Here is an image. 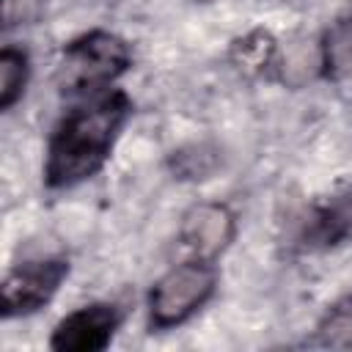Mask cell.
<instances>
[{
	"instance_id": "5b68a950",
	"label": "cell",
	"mask_w": 352,
	"mask_h": 352,
	"mask_svg": "<svg viewBox=\"0 0 352 352\" xmlns=\"http://www.w3.org/2000/svg\"><path fill=\"white\" fill-rule=\"evenodd\" d=\"M121 324V311L113 302H91L72 314H66L52 336L50 346L58 352H99L110 346L116 330Z\"/></svg>"
},
{
	"instance_id": "3957f363",
	"label": "cell",
	"mask_w": 352,
	"mask_h": 352,
	"mask_svg": "<svg viewBox=\"0 0 352 352\" xmlns=\"http://www.w3.org/2000/svg\"><path fill=\"white\" fill-rule=\"evenodd\" d=\"M217 270L214 261L190 258L170 267L148 292V324L151 330H170L187 322L214 294Z\"/></svg>"
},
{
	"instance_id": "30bf717a",
	"label": "cell",
	"mask_w": 352,
	"mask_h": 352,
	"mask_svg": "<svg viewBox=\"0 0 352 352\" xmlns=\"http://www.w3.org/2000/svg\"><path fill=\"white\" fill-rule=\"evenodd\" d=\"M30 77V60L28 52L19 47H3L0 52V110H11L19 96L25 94Z\"/></svg>"
},
{
	"instance_id": "9c48e42d",
	"label": "cell",
	"mask_w": 352,
	"mask_h": 352,
	"mask_svg": "<svg viewBox=\"0 0 352 352\" xmlns=\"http://www.w3.org/2000/svg\"><path fill=\"white\" fill-rule=\"evenodd\" d=\"M311 344L324 349H352V294L341 297L324 311Z\"/></svg>"
},
{
	"instance_id": "52a82bcc",
	"label": "cell",
	"mask_w": 352,
	"mask_h": 352,
	"mask_svg": "<svg viewBox=\"0 0 352 352\" xmlns=\"http://www.w3.org/2000/svg\"><path fill=\"white\" fill-rule=\"evenodd\" d=\"M308 242H319V245H338L344 239H352V192L338 195L336 201L319 206L314 212V220L308 223Z\"/></svg>"
},
{
	"instance_id": "7c38bea8",
	"label": "cell",
	"mask_w": 352,
	"mask_h": 352,
	"mask_svg": "<svg viewBox=\"0 0 352 352\" xmlns=\"http://www.w3.org/2000/svg\"><path fill=\"white\" fill-rule=\"evenodd\" d=\"M214 154L206 146H187L182 151H173V170L179 179H206V173L214 170Z\"/></svg>"
},
{
	"instance_id": "4fadbf2b",
	"label": "cell",
	"mask_w": 352,
	"mask_h": 352,
	"mask_svg": "<svg viewBox=\"0 0 352 352\" xmlns=\"http://www.w3.org/2000/svg\"><path fill=\"white\" fill-rule=\"evenodd\" d=\"M198 3H212V0H198Z\"/></svg>"
},
{
	"instance_id": "8992f818",
	"label": "cell",
	"mask_w": 352,
	"mask_h": 352,
	"mask_svg": "<svg viewBox=\"0 0 352 352\" xmlns=\"http://www.w3.org/2000/svg\"><path fill=\"white\" fill-rule=\"evenodd\" d=\"M236 234V217L234 212L220 201H198L192 204L179 226L182 245L195 256L214 261L234 239Z\"/></svg>"
},
{
	"instance_id": "ba28073f",
	"label": "cell",
	"mask_w": 352,
	"mask_h": 352,
	"mask_svg": "<svg viewBox=\"0 0 352 352\" xmlns=\"http://www.w3.org/2000/svg\"><path fill=\"white\" fill-rule=\"evenodd\" d=\"M322 72L330 80L352 77V16L338 19L322 38Z\"/></svg>"
},
{
	"instance_id": "7a4b0ae2",
	"label": "cell",
	"mask_w": 352,
	"mask_h": 352,
	"mask_svg": "<svg viewBox=\"0 0 352 352\" xmlns=\"http://www.w3.org/2000/svg\"><path fill=\"white\" fill-rule=\"evenodd\" d=\"M132 66L129 44L107 30H91L63 47L58 85L66 94H94L116 82Z\"/></svg>"
},
{
	"instance_id": "8fae6325",
	"label": "cell",
	"mask_w": 352,
	"mask_h": 352,
	"mask_svg": "<svg viewBox=\"0 0 352 352\" xmlns=\"http://www.w3.org/2000/svg\"><path fill=\"white\" fill-rule=\"evenodd\" d=\"M272 55H275V38L267 30H253V33L236 38L234 47H231L234 63L239 69H245V72H261V69H267L270 60H272Z\"/></svg>"
},
{
	"instance_id": "277c9868",
	"label": "cell",
	"mask_w": 352,
	"mask_h": 352,
	"mask_svg": "<svg viewBox=\"0 0 352 352\" xmlns=\"http://www.w3.org/2000/svg\"><path fill=\"white\" fill-rule=\"evenodd\" d=\"M66 278H69L66 258H38L8 270L0 286V314L6 319L36 314L58 294Z\"/></svg>"
},
{
	"instance_id": "6da1fadb",
	"label": "cell",
	"mask_w": 352,
	"mask_h": 352,
	"mask_svg": "<svg viewBox=\"0 0 352 352\" xmlns=\"http://www.w3.org/2000/svg\"><path fill=\"white\" fill-rule=\"evenodd\" d=\"M132 113L129 96L124 91H107L94 96L88 104L66 113L50 135L44 182L52 190L74 187L96 176Z\"/></svg>"
}]
</instances>
